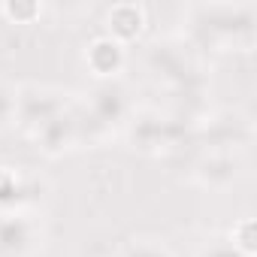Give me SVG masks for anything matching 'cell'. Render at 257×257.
<instances>
[{"label":"cell","mask_w":257,"mask_h":257,"mask_svg":"<svg viewBox=\"0 0 257 257\" xmlns=\"http://www.w3.org/2000/svg\"><path fill=\"white\" fill-rule=\"evenodd\" d=\"M146 28V10L137 7V4H118L106 13V37L115 40V43H131L143 34Z\"/></svg>","instance_id":"1"},{"label":"cell","mask_w":257,"mask_h":257,"mask_svg":"<svg viewBox=\"0 0 257 257\" xmlns=\"http://www.w3.org/2000/svg\"><path fill=\"white\" fill-rule=\"evenodd\" d=\"M85 61L94 70V76H106L109 79V76H115L124 67V46L115 43V40H109V37H100V40L91 43Z\"/></svg>","instance_id":"2"},{"label":"cell","mask_w":257,"mask_h":257,"mask_svg":"<svg viewBox=\"0 0 257 257\" xmlns=\"http://www.w3.org/2000/svg\"><path fill=\"white\" fill-rule=\"evenodd\" d=\"M230 245L242 254V257H254V221L251 218H245V221H239L236 227H233V233H230Z\"/></svg>","instance_id":"3"},{"label":"cell","mask_w":257,"mask_h":257,"mask_svg":"<svg viewBox=\"0 0 257 257\" xmlns=\"http://www.w3.org/2000/svg\"><path fill=\"white\" fill-rule=\"evenodd\" d=\"M121 257H173L167 251V245L155 242V239H137L134 245H127Z\"/></svg>","instance_id":"4"},{"label":"cell","mask_w":257,"mask_h":257,"mask_svg":"<svg viewBox=\"0 0 257 257\" xmlns=\"http://www.w3.org/2000/svg\"><path fill=\"white\" fill-rule=\"evenodd\" d=\"M16 103H19V91L0 82V127H7L16 118Z\"/></svg>","instance_id":"5"},{"label":"cell","mask_w":257,"mask_h":257,"mask_svg":"<svg viewBox=\"0 0 257 257\" xmlns=\"http://www.w3.org/2000/svg\"><path fill=\"white\" fill-rule=\"evenodd\" d=\"M4 10V16H10V19H16V22H28V19H34V16H40V7L37 4H28V7H22V4H7V7H0Z\"/></svg>","instance_id":"6"},{"label":"cell","mask_w":257,"mask_h":257,"mask_svg":"<svg viewBox=\"0 0 257 257\" xmlns=\"http://www.w3.org/2000/svg\"><path fill=\"white\" fill-rule=\"evenodd\" d=\"M200 257H242L233 245H224V242H218V245H212V248H203V254Z\"/></svg>","instance_id":"7"}]
</instances>
